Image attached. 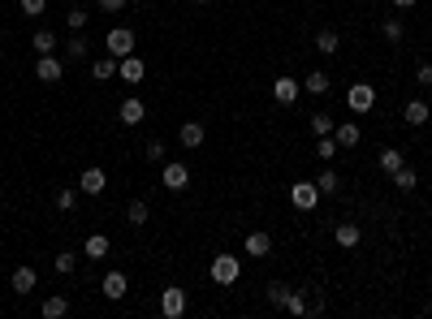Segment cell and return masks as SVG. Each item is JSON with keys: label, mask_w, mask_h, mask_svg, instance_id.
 <instances>
[{"label": "cell", "mask_w": 432, "mask_h": 319, "mask_svg": "<svg viewBox=\"0 0 432 319\" xmlns=\"http://www.w3.org/2000/svg\"><path fill=\"white\" fill-rule=\"evenodd\" d=\"M143 74H147V65H143V56H121L117 60V78H121V82H143Z\"/></svg>", "instance_id": "cell-10"}, {"label": "cell", "mask_w": 432, "mask_h": 319, "mask_svg": "<svg viewBox=\"0 0 432 319\" xmlns=\"http://www.w3.org/2000/svg\"><path fill=\"white\" fill-rule=\"evenodd\" d=\"M35 78H39V82H61V78H65V60H56L52 52L39 56L35 60Z\"/></svg>", "instance_id": "cell-8"}, {"label": "cell", "mask_w": 432, "mask_h": 319, "mask_svg": "<svg viewBox=\"0 0 432 319\" xmlns=\"http://www.w3.org/2000/svg\"><path fill=\"white\" fill-rule=\"evenodd\" d=\"M100 9H104V13H121L125 0H100Z\"/></svg>", "instance_id": "cell-40"}, {"label": "cell", "mask_w": 432, "mask_h": 319, "mask_svg": "<svg viewBox=\"0 0 432 319\" xmlns=\"http://www.w3.org/2000/svg\"><path fill=\"white\" fill-rule=\"evenodd\" d=\"M104 186H108L104 168H87L83 177H78V190H83V195H91V199H100V195H104Z\"/></svg>", "instance_id": "cell-11"}, {"label": "cell", "mask_w": 432, "mask_h": 319, "mask_svg": "<svg viewBox=\"0 0 432 319\" xmlns=\"http://www.w3.org/2000/svg\"><path fill=\"white\" fill-rule=\"evenodd\" d=\"M428 91H432V82H428Z\"/></svg>", "instance_id": "cell-43"}, {"label": "cell", "mask_w": 432, "mask_h": 319, "mask_svg": "<svg viewBox=\"0 0 432 319\" xmlns=\"http://www.w3.org/2000/svg\"><path fill=\"white\" fill-rule=\"evenodd\" d=\"M273 250V237H268L264 229H255V233H247V254L251 259H264V254Z\"/></svg>", "instance_id": "cell-16"}, {"label": "cell", "mask_w": 432, "mask_h": 319, "mask_svg": "<svg viewBox=\"0 0 432 319\" xmlns=\"http://www.w3.org/2000/svg\"><path fill=\"white\" fill-rule=\"evenodd\" d=\"M329 82H333V78H329L325 69H316V74L302 78V91H311V95H329Z\"/></svg>", "instance_id": "cell-24"}, {"label": "cell", "mask_w": 432, "mask_h": 319, "mask_svg": "<svg viewBox=\"0 0 432 319\" xmlns=\"http://www.w3.org/2000/svg\"><path fill=\"white\" fill-rule=\"evenodd\" d=\"M333 138H338V147H342V151H350V147H359L363 130H359L355 121H346V125H333Z\"/></svg>", "instance_id": "cell-13"}, {"label": "cell", "mask_w": 432, "mask_h": 319, "mask_svg": "<svg viewBox=\"0 0 432 319\" xmlns=\"http://www.w3.org/2000/svg\"><path fill=\"white\" fill-rule=\"evenodd\" d=\"M91 78H95V82H108V78H117V56H100V60L91 65Z\"/></svg>", "instance_id": "cell-22"}, {"label": "cell", "mask_w": 432, "mask_h": 319, "mask_svg": "<svg viewBox=\"0 0 432 319\" xmlns=\"http://www.w3.org/2000/svg\"><path fill=\"white\" fill-rule=\"evenodd\" d=\"M307 125H311V134H316V138H325V134H333V117H325V113H316V117H311Z\"/></svg>", "instance_id": "cell-34"}, {"label": "cell", "mask_w": 432, "mask_h": 319, "mask_svg": "<svg viewBox=\"0 0 432 319\" xmlns=\"http://www.w3.org/2000/svg\"><path fill=\"white\" fill-rule=\"evenodd\" d=\"M298 95H302V82H298V78H290V74H281L277 82H273V100L285 104V108L298 104Z\"/></svg>", "instance_id": "cell-6"}, {"label": "cell", "mask_w": 432, "mask_h": 319, "mask_svg": "<svg viewBox=\"0 0 432 319\" xmlns=\"http://www.w3.org/2000/svg\"><path fill=\"white\" fill-rule=\"evenodd\" d=\"M125 220H130L134 229H143L152 220V207H147V199H130V207H125Z\"/></svg>", "instance_id": "cell-19"}, {"label": "cell", "mask_w": 432, "mask_h": 319, "mask_svg": "<svg viewBox=\"0 0 432 319\" xmlns=\"http://www.w3.org/2000/svg\"><path fill=\"white\" fill-rule=\"evenodd\" d=\"M415 78H420V82H424V87L432 82V65H428V60H424V65H420V74H415Z\"/></svg>", "instance_id": "cell-41"}, {"label": "cell", "mask_w": 432, "mask_h": 319, "mask_svg": "<svg viewBox=\"0 0 432 319\" xmlns=\"http://www.w3.org/2000/svg\"><path fill=\"white\" fill-rule=\"evenodd\" d=\"M160 182H165V190L182 195V190L190 186V168L186 164H165V168H160Z\"/></svg>", "instance_id": "cell-7"}, {"label": "cell", "mask_w": 432, "mask_h": 319, "mask_svg": "<svg viewBox=\"0 0 432 319\" xmlns=\"http://www.w3.org/2000/svg\"><path fill=\"white\" fill-rule=\"evenodd\" d=\"M87 18H91V13H87V9H78V5H74V9L65 13V22H70V30H83V26H87Z\"/></svg>", "instance_id": "cell-37"}, {"label": "cell", "mask_w": 432, "mask_h": 319, "mask_svg": "<svg viewBox=\"0 0 432 319\" xmlns=\"http://www.w3.org/2000/svg\"><path fill=\"white\" fill-rule=\"evenodd\" d=\"M100 294H104V298H113V302H121L125 294H130V280H125V272H117V267H113V272L100 280Z\"/></svg>", "instance_id": "cell-9"}, {"label": "cell", "mask_w": 432, "mask_h": 319, "mask_svg": "<svg viewBox=\"0 0 432 319\" xmlns=\"http://www.w3.org/2000/svg\"><path fill=\"white\" fill-rule=\"evenodd\" d=\"M74 267H78V254H74V250H61V254H56V272H61V276H70Z\"/></svg>", "instance_id": "cell-35"}, {"label": "cell", "mask_w": 432, "mask_h": 319, "mask_svg": "<svg viewBox=\"0 0 432 319\" xmlns=\"http://www.w3.org/2000/svg\"><path fill=\"white\" fill-rule=\"evenodd\" d=\"M160 315H165V319H182L186 315V289L165 285V289H160Z\"/></svg>", "instance_id": "cell-2"}, {"label": "cell", "mask_w": 432, "mask_h": 319, "mask_svg": "<svg viewBox=\"0 0 432 319\" xmlns=\"http://www.w3.org/2000/svg\"><path fill=\"white\" fill-rule=\"evenodd\" d=\"M316 186H320V195H338V190H342V177H338L333 168H325V173L316 177Z\"/></svg>", "instance_id": "cell-29"}, {"label": "cell", "mask_w": 432, "mask_h": 319, "mask_svg": "<svg viewBox=\"0 0 432 319\" xmlns=\"http://www.w3.org/2000/svg\"><path fill=\"white\" fill-rule=\"evenodd\" d=\"M30 47H35L39 56H48V52H52V47H56V35H52V30L43 26V30H35V39H30Z\"/></svg>", "instance_id": "cell-27"}, {"label": "cell", "mask_w": 432, "mask_h": 319, "mask_svg": "<svg viewBox=\"0 0 432 319\" xmlns=\"http://www.w3.org/2000/svg\"><path fill=\"white\" fill-rule=\"evenodd\" d=\"M108 250H113V242H108V237H104V233H91V237H87V242H83V254H87V259H91V263H100V259H104V254H108Z\"/></svg>", "instance_id": "cell-14"}, {"label": "cell", "mask_w": 432, "mask_h": 319, "mask_svg": "<svg viewBox=\"0 0 432 319\" xmlns=\"http://www.w3.org/2000/svg\"><path fill=\"white\" fill-rule=\"evenodd\" d=\"M9 285H13V294H30V289L39 285V276H35V267H18Z\"/></svg>", "instance_id": "cell-21"}, {"label": "cell", "mask_w": 432, "mask_h": 319, "mask_svg": "<svg viewBox=\"0 0 432 319\" xmlns=\"http://www.w3.org/2000/svg\"><path fill=\"white\" fill-rule=\"evenodd\" d=\"M393 5H398V9H411V5H415V0H393Z\"/></svg>", "instance_id": "cell-42"}, {"label": "cell", "mask_w": 432, "mask_h": 319, "mask_svg": "<svg viewBox=\"0 0 432 319\" xmlns=\"http://www.w3.org/2000/svg\"><path fill=\"white\" fill-rule=\"evenodd\" d=\"M285 311H290V315H307V311H311L307 294H302V289H290V302H285Z\"/></svg>", "instance_id": "cell-31"}, {"label": "cell", "mask_w": 432, "mask_h": 319, "mask_svg": "<svg viewBox=\"0 0 432 319\" xmlns=\"http://www.w3.org/2000/svg\"><path fill=\"white\" fill-rule=\"evenodd\" d=\"M428 117H432V113H428V104H424V100H411V104L402 108V121H407V125H424Z\"/></svg>", "instance_id": "cell-23"}, {"label": "cell", "mask_w": 432, "mask_h": 319, "mask_svg": "<svg viewBox=\"0 0 432 319\" xmlns=\"http://www.w3.org/2000/svg\"><path fill=\"white\" fill-rule=\"evenodd\" d=\"M389 177H393V186L402 190V195H411V190H415V182H420V177H415V168H407V164L398 168V173H389Z\"/></svg>", "instance_id": "cell-28"}, {"label": "cell", "mask_w": 432, "mask_h": 319, "mask_svg": "<svg viewBox=\"0 0 432 319\" xmlns=\"http://www.w3.org/2000/svg\"><path fill=\"white\" fill-rule=\"evenodd\" d=\"M87 56H91V43H87L83 30H74V39L65 43V60H74V65H78V60H87Z\"/></svg>", "instance_id": "cell-17"}, {"label": "cell", "mask_w": 432, "mask_h": 319, "mask_svg": "<svg viewBox=\"0 0 432 319\" xmlns=\"http://www.w3.org/2000/svg\"><path fill=\"white\" fill-rule=\"evenodd\" d=\"M376 164H380V168H385V173H398V168H402V164H407V160H402V151H398V147H385V151H380V155H376Z\"/></svg>", "instance_id": "cell-25"}, {"label": "cell", "mask_w": 432, "mask_h": 319, "mask_svg": "<svg viewBox=\"0 0 432 319\" xmlns=\"http://www.w3.org/2000/svg\"><path fill=\"white\" fill-rule=\"evenodd\" d=\"M238 276H243L238 254H216V259H212V280H216V285H234Z\"/></svg>", "instance_id": "cell-4"}, {"label": "cell", "mask_w": 432, "mask_h": 319, "mask_svg": "<svg viewBox=\"0 0 432 319\" xmlns=\"http://www.w3.org/2000/svg\"><path fill=\"white\" fill-rule=\"evenodd\" d=\"M268 302H273V307H281V311H285V302H290V289H285L281 280H273V285H268Z\"/></svg>", "instance_id": "cell-33"}, {"label": "cell", "mask_w": 432, "mask_h": 319, "mask_svg": "<svg viewBox=\"0 0 432 319\" xmlns=\"http://www.w3.org/2000/svg\"><path fill=\"white\" fill-rule=\"evenodd\" d=\"M147 160H152V164H165V142H147Z\"/></svg>", "instance_id": "cell-39"}, {"label": "cell", "mask_w": 432, "mask_h": 319, "mask_svg": "<svg viewBox=\"0 0 432 319\" xmlns=\"http://www.w3.org/2000/svg\"><path fill=\"white\" fill-rule=\"evenodd\" d=\"M316 47H320V56H333V52H342V35L333 26H320L316 30Z\"/></svg>", "instance_id": "cell-12"}, {"label": "cell", "mask_w": 432, "mask_h": 319, "mask_svg": "<svg viewBox=\"0 0 432 319\" xmlns=\"http://www.w3.org/2000/svg\"><path fill=\"white\" fill-rule=\"evenodd\" d=\"M199 5H203V0H199Z\"/></svg>", "instance_id": "cell-44"}, {"label": "cell", "mask_w": 432, "mask_h": 319, "mask_svg": "<svg viewBox=\"0 0 432 319\" xmlns=\"http://www.w3.org/2000/svg\"><path fill=\"white\" fill-rule=\"evenodd\" d=\"M43 9H48V0H22V13H26V18H39Z\"/></svg>", "instance_id": "cell-38"}, {"label": "cell", "mask_w": 432, "mask_h": 319, "mask_svg": "<svg viewBox=\"0 0 432 319\" xmlns=\"http://www.w3.org/2000/svg\"><path fill=\"white\" fill-rule=\"evenodd\" d=\"M380 35H385L389 43H402V35H407V26H402V18H385V22H380Z\"/></svg>", "instance_id": "cell-26"}, {"label": "cell", "mask_w": 432, "mask_h": 319, "mask_svg": "<svg viewBox=\"0 0 432 319\" xmlns=\"http://www.w3.org/2000/svg\"><path fill=\"white\" fill-rule=\"evenodd\" d=\"M372 104H376V87L372 82H355L346 91V108L350 113H372Z\"/></svg>", "instance_id": "cell-3"}, {"label": "cell", "mask_w": 432, "mask_h": 319, "mask_svg": "<svg viewBox=\"0 0 432 319\" xmlns=\"http://www.w3.org/2000/svg\"><path fill=\"white\" fill-rule=\"evenodd\" d=\"M74 203H78V190H74V186H61V190H56V207H61V212H70Z\"/></svg>", "instance_id": "cell-36"}, {"label": "cell", "mask_w": 432, "mask_h": 319, "mask_svg": "<svg viewBox=\"0 0 432 319\" xmlns=\"http://www.w3.org/2000/svg\"><path fill=\"white\" fill-rule=\"evenodd\" d=\"M143 117H147V104H143V100H125V104L117 108V121H121V125H138Z\"/></svg>", "instance_id": "cell-15"}, {"label": "cell", "mask_w": 432, "mask_h": 319, "mask_svg": "<svg viewBox=\"0 0 432 319\" xmlns=\"http://www.w3.org/2000/svg\"><path fill=\"white\" fill-rule=\"evenodd\" d=\"M333 237H338V246H342V250H355V246H359V237H363V229H359V225H350V220H342Z\"/></svg>", "instance_id": "cell-18"}, {"label": "cell", "mask_w": 432, "mask_h": 319, "mask_svg": "<svg viewBox=\"0 0 432 319\" xmlns=\"http://www.w3.org/2000/svg\"><path fill=\"white\" fill-rule=\"evenodd\" d=\"M290 203L298 207V212H311V207L320 203V186L316 182H294L290 186Z\"/></svg>", "instance_id": "cell-5"}, {"label": "cell", "mask_w": 432, "mask_h": 319, "mask_svg": "<svg viewBox=\"0 0 432 319\" xmlns=\"http://www.w3.org/2000/svg\"><path fill=\"white\" fill-rule=\"evenodd\" d=\"M338 151H342V147H338V138H333V134H325V138L316 142V155H320V160H333Z\"/></svg>", "instance_id": "cell-32"}, {"label": "cell", "mask_w": 432, "mask_h": 319, "mask_svg": "<svg viewBox=\"0 0 432 319\" xmlns=\"http://www.w3.org/2000/svg\"><path fill=\"white\" fill-rule=\"evenodd\" d=\"M134 43H138V39H134V30H130V26H113V30L104 35L108 56H117V60H121V56H130V52H134Z\"/></svg>", "instance_id": "cell-1"}, {"label": "cell", "mask_w": 432, "mask_h": 319, "mask_svg": "<svg viewBox=\"0 0 432 319\" xmlns=\"http://www.w3.org/2000/svg\"><path fill=\"white\" fill-rule=\"evenodd\" d=\"M65 315H70V298L65 294L43 298V319H65Z\"/></svg>", "instance_id": "cell-20"}, {"label": "cell", "mask_w": 432, "mask_h": 319, "mask_svg": "<svg viewBox=\"0 0 432 319\" xmlns=\"http://www.w3.org/2000/svg\"><path fill=\"white\" fill-rule=\"evenodd\" d=\"M199 142H203V125L199 121H186L182 125V147H199Z\"/></svg>", "instance_id": "cell-30"}]
</instances>
